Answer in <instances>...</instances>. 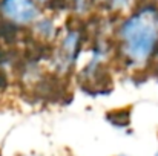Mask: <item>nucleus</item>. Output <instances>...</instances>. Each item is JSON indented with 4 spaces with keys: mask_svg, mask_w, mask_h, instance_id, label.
<instances>
[{
    "mask_svg": "<svg viewBox=\"0 0 158 156\" xmlns=\"http://www.w3.org/2000/svg\"><path fill=\"white\" fill-rule=\"evenodd\" d=\"M61 2L66 9H69L77 15H85L86 12H89L95 3V0H61Z\"/></svg>",
    "mask_w": 158,
    "mask_h": 156,
    "instance_id": "4",
    "label": "nucleus"
},
{
    "mask_svg": "<svg viewBox=\"0 0 158 156\" xmlns=\"http://www.w3.org/2000/svg\"><path fill=\"white\" fill-rule=\"evenodd\" d=\"M158 51V5L143 2L124 15L115 31V54L123 67L141 70Z\"/></svg>",
    "mask_w": 158,
    "mask_h": 156,
    "instance_id": "1",
    "label": "nucleus"
},
{
    "mask_svg": "<svg viewBox=\"0 0 158 156\" xmlns=\"http://www.w3.org/2000/svg\"><path fill=\"white\" fill-rule=\"evenodd\" d=\"M37 2H39L40 5H45V6H48V5H49L52 0H37Z\"/></svg>",
    "mask_w": 158,
    "mask_h": 156,
    "instance_id": "6",
    "label": "nucleus"
},
{
    "mask_svg": "<svg viewBox=\"0 0 158 156\" xmlns=\"http://www.w3.org/2000/svg\"><path fill=\"white\" fill-rule=\"evenodd\" d=\"M42 14V5L37 0H0V20L17 28L28 29Z\"/></svg>",
    "mask_w": 158,
    "mask_h": 156,
    "instance_id": "3",
    "label": "nucleus"
},
{
    "mask_svg": "<svg viewBox=\"0 0 158 156\" xmlns=\"http://www.w3.org/2000/svg\"><path fill=\"white\" fill-rule=\"evenodd\" d=\"M152 64H154V66H157V67H158V51H157V54H155V58H154ZM152 64H151V66H152Z\"/></svg>",
    "mask_w": 158,
    "mask_h": 156,
    "instance_id": "7",
    "label": "nucleus"
},
{
    "mask_svg": "<svg viewBox=\"0 0 158 156\" xmlns=\"http://www.w3.org/2000/svg\"><path fill=\"white\" fill-rule=\"evenodd\" d=\"M83 38L85 35L78 28H69L61 34L57 46L48 57L57 77H68L74 70L83 51Z\"/></svg>",
    "mask_w": 158,
    "mask_h": 156,
    "instance_id": "2",
    "label": "nucleus"
},
{
    "mask_svg": "<svg viewBox=\"0 0 158 156\" xmlns=\"http://www.w3.org/2000/svg\"><path fill=\"white\" fill-rule=\"evenodd\" d=\"M118 156H126V155H118Z\"/></svg>",
    "mask_w": 158,
    "mask_h": 156,
    "instance_id": "8",
    "label": "nucleus"
},
{
    "mask_svg": "<svg viewBox=\"0 0 158 156\" xmlns=\"http://www.w3.org/2000/svg\"><path fill=\"white\" fill-rule=\"evenodd\" d=\"M155 156H158V153H157V155H155Z\"/></svg>",
    "mask_w": 158,
    "mask_h": 156,
    "instance_id": "9",
    "label": "nucleus"
},
{
    "mask_svg": "<svg viewBox=\"0 0 158 156\" xmlns=\"http://www.w3.org/2000/svg\"><path fill=\"white\" fill-rule=\"evenodd\" d=\"M106 118H107V121H109L114 127H117V129H124V127H127L129 122H131V113H129V110H126V109L109 112Z\"/></svg>",
    "mask_w": 158,
    "mask_h": 156,
    "instance_id": "5",
    "label": "nucleus"
}]
</instances>
